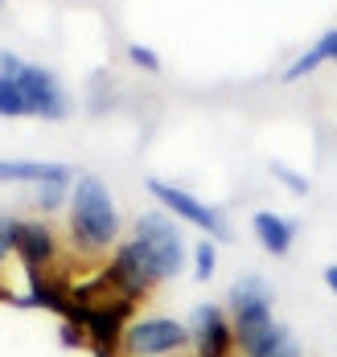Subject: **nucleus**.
Returning <instances> with one entry per match:
<instances>
[{
  "instance_id": "18",
  "label": "nucleus",
  "mask_w": 337,
  "mask_h": 357,
  "mask_svg": "<svg viewBox=\"0 0 337 357\" xmlns=\"http://www.w3.org/2000/svg\"><path fill=\"white\" fill-rule=\"evenodd\" d=\"M13 230H17V222L13 218H0V259H4V250L13 247Z\"/></svg>"
},
{
  "instance_id": "3",
  "label": "nucleus",
  "mask_w": 337,
  "mask_h": 357,
  "mask_svg": "<svg viewBox=\"0 0 337 357\" xmlns=\"http://www.w3.org/2000/svg\"><path fill=\"white\" fill-rule=\"evenodd\" d=\"M123 345L132 357H165V354H177L189 345V328L169 317H144V321L128 324L123 333Z\"/></svg>"
},
{
  "instance_id": "8",
  "label": "nucleus",
  "mask_w": 337,
  "mask_h": 357,
  "mask_svg": "<svg viewBox=\"0 0 337 357\" xmlns=\"http://www.w3.org/2000/svg\"><path fill=\"white\" fill-rule=\"evenodd\" d=\"M13 247H17L21 259H25L29 271H41V263L54 259V234H50L41 222H17V230H13Z\"/></svg>"
},
{
  "instance_id": "21",
  "label": "nucleus",
  "mask_w": 337,
  "mask_h": 357,
  "mask_svg": "<svg viewBox=\"0 0 337 357\" xmlns=\"http://www.w3.org/2000/svg\"><path fill=\"white\" fill-rule=\"evenodd\" d=\"M325 284L334 287V296H337V267H329V271H325Z\"/></svg>"
},
{
  "instance_id": "6",
  "label": "nucleus",
  "mask_w": 337,
  "mask_h": 357,
  "mask_svg": "<svg viewBox=\"0 0 337 357\" xmlns=\"http://www.w3.org/2000/svg\"><path fill=\"white\" fill-rule=\"evenodd\" d=\"M17 82H21V91H25L33 115H45V119H62V115H66V95H62V86L54 82L50 70H41V66H21Z\"/></svg>"
},
{
  "instance_id": "10",
  "label": "nucleus",
  "mask_w": 337,
  "mask_h": 357,
  "mask_svg": "<svg viewBox=\"0 0 337 357\" xmlns=\"http://www.w3.org/2000/svg\"><path fill=\"white\" fill-rule=\"evenodd\" d=\"M0 181H41V185H66V165H45V160H0Z\"/></svg>"
},
{
  "instance_id": "19",
  "label": "nucleus",
  "mask_w": 337,
  "mask_h": 357,
  "mask_svg": "<svg viewBox=\"0 0 337 357\" xmlns=\"http://www.w3.org/2000/svg\"><path fill=\"white\" fill-rule=\"evenodd\" d=\"M38 202L45 206V210H54V206L62 202V185H45V189H41V197H38Z\"/></svg>"
},
{
  "instance_id": "2",
  "label": "nucleus",
  "mask_w": 337,
  "mask_h": 357,
  "mask_svg": "<svg viewBox=\"0 0 337 357\" xmlns=\"http://www.w3.org/2000/svg\"><path fill=\"white\" fill-rule=\"evenodd\" d=\"M70 226H75V238L91 250L107 247L119 234V214H115L112 193L103 189L99 177H78L75 206H70Z\"/></svg>"
},
{
  "instance_id": "12",
  "label": "nucleus",
  "mask_w": 337,
  "mask_h": 357,
  "mask_svg": "<svg viewBox=\"0 0 337 357\" xmlns=\"http://www.w3.org/2000/svg\"><path fill=\"white\" fill-rule=\"evenodd\" d=\"M0 115H33L17 78H0Z\"/></svg>"
},
{
  "instance_id": "4",
  "label": "nucleus",
  "mask_w": 337,
  "mask_h": 357,
  "mask_svg": "<svg viewBox=\"0 0 337 357\" xmlns=\"http://www.w3.org/2000/svg\"><path fill=\"white\" fill-rule=\"evenodd\" d=\"M128 308H132V300H112V304H75L66 321L82 324V333L91 337V345H95V354H99V357H112Z\"/></svg>"
},
{
  "instance_id": "7",
  "label": "nucleus",
  "mask_w": 337,
  "mask_h": 357,
  "mask_svg": "<svg viewBox=\"0 0 337 357\" xmlns=\"http://www.w3.org/2000/svg\"><path fill=\"white\" fill-rule=\"evenodd\" d=\"M189 337L197 341V354L202 357H226L230 354L234 328L226 324L218 304H197V308H193V328H189Z\"/></svg>"
},
{
  "instance_id": "20",
  "label": "nucleus",
  "mask_w": 337,
  "mask_h": 357,
  "mask_svg": "<svg viewBox=\"0 0 337 357\" xmlns=\"http://www.w3.org/2000/svg\"><path fill=\"white\" fill-rule=\"evenodd\" d=\"M317 50H321L325 58H334V62H337V29H329V33L321 37V41H317Z\"/></svg>"
},
{
  "instance_id": "1",
  "label": "nucleus",
  "mask_w": 337,
  "mask_h": 357,
  "mask_svg": "<svg viewBox=\"0 0 337 357\" xmlns=\"http://www.w3.org/2000/svg\"><path fill=\"white\" fill-rule=\"evenodd\" d=\"M132 250L149 275V284H160V280H173L186 263V247H181V234L173 226V218L165 214H144L136 222V238H132Z\"/></svg>"
},
{
  "instance_id": "11",
  "label": "nucleus",
  "mask_w": 337,
  "mask_h": 357,
  "mask_svg": "<svg viewBox=\"0 0 337 357\" xmlns=\"http://www.w3.org/2000/svg\"><path fill=\"white\" fill-rule=\"evenodd\" d=\"M247 357H300V345L284 324H271L260 341L247 345Z\"/></svg>"
},
{
  "instance_id": "5",
  "label": "nucleus",
  "mask_w": 337,
  "mask_h": 357,
  "mask_svg": "<svg viewBox=\"0 0 337 357\" xmlns=\"http://www.w3.org/2000/svg\"><path fill=\"white\" fill-rule=\"evenodd\" d=\"M149 193H156L169 210L177 218H186V222H193V226H202V230H210V234H218V238H230V226H226L223 210H214V206H206V202H197L193 193H186V189H173V185H165V181H149Z\"/></svg>"
},
{
  "instance_id": "16",
  "label": "nucleus",
  "mask_w": 337,
  "mask_h": 357,
  "mask_svg": "<svg viewBox=\"0 0 337 357\" xmlns=\"http://www.w3.org/2000/svg\"><path fill=\"white\" fill-rule=\"evenodd\" d=\"M128 58H132L136 66H144V70H160V58L152 54L149 45H128Z\"/></svg>"
},
{
  "instance_id": "14",
  "label": "nucleus",
  "mask_w": 337,
  "mask_h": 357,
  "mask_svg": "<svg viewBox=\"0 0 337 357\" xmlns=\"http://www.w3.org/2000/svg\"><path fill=\"white\" fill-rule=\"evenodd\" d=\"M321 62H325V54H321V50L313 45L308 54H300V62H292V66L284 70V78H288V82H297V78H304V74H308V70H317Z\"/></svg>"
},
{
  "instance_id": "15",
  "label": "nucleus",
  "mask_w": 337,
  "mask_h": 357,
  "mask_svg": "<svg viewBox=\"0 0 337 357\" xmlns=\"http://www.w3.org/2000/svg\"><path fill=\"white\" fill-rule=\"evenodd\" d=\"M193 259H197L193 275H197V280H210V275H214V247H210V243H202V247L193 250Z\"/></svg>"
},
{
  "instance_id": "9",
  "label": "nucleus",
  "mask_w": 337,
  "mask_h": 357,
  "mask_svg": "<svg viewBox=\"0 0 337 357\" xmlns=\"http://www.w3.org/2000/svg\"><path fill=\"white\" fill-rule=\"evenodd\" d=\"M251 226H255V238L263 243L267 255H288L292 250V238H297V222L292 218H280V214H255L251 218Z\"/></svg>"
},
{
  "instance_id": "13",
  "label": "nucleus",
  "mask_w": 337,
  "mask_h": 357,
  "mask_svg": "<svg viewBox=\"0 0 337 357\" xmlns=\"http://www.w3.org/2000/svg\"><path fill=\"white\" fill-rule=\"evenodd\" d=\"M255 300H271V287L263 284L260 275H247L230 287V308H243V304H255Z\"/></svg>"
},
{
  "instance_id": "17",
  "label": "nucleus",
  "mask_w": 337,
  "mask_h": 357,
  "mask_svg": "<svg viewBox=\"0 0 337 357\" xmlns=\"http://www.w3.org/2000/svg\"><path fill=\"white\" fill-rule=\"evenodd\" d=\"M271 173H276L280 181H284V185H292L297 193H308V181L300 177V173H292V169H284V165H271Z\"/></svg>"
}]
</instances>
